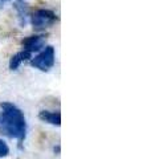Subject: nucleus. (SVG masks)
I'll return each instance as SVG.
<instances>
[{
    "instance_id": "obj_7",
    "label": "nucleus",
    "mask_w": 151,
    "mask_h": 159,
    "mask_svg": "<svg viewBox=\"0 0 151 159\" xmlns=\"http://www.w3.org/2000/svg\"><path fill=\"white\" fill-rule=\"evenodd\" d=\"M15 8L19 13V19H20V24L25 25L27 24V17H28V6L24 0H16L15 3Z\"/></svg>"
},
{
    "instance_id": "obj_9",
    "label": "nucleus",
    "mask_w": 151,
    "mask_h": 159,
    "mask_svg": "<svg viewBox=\"0 0 151 159\" xmlns=\"http://www.w3.org/2000/svg\"><path fill=\"white\" fill-rule=\"evenodd\" d=\"M7 2H9V0H0V8H2Z\"/></svg>"
},
{
    "instance_id": "obj_1",
    "label": "nucleus",
    "mask_w": 151,
    "mask_h": 159,
    "mask_svg": "<svg viewBox=\"0 0 151 159\" xmlns=\"http://www.w3.org/2000/svg\"><path fill=\"white\" fill-rule=\"evenodd\" d=\"M0 134L8 138H15L21 143L27 133V123L23 111L13 103H0Z\"/></svg>"
},
{
    "instance_id": "obj_4",
    "label": "nucleus",
    "mask_w": 151,
    "mask_h": 159,
    "mask_svg": "<svg viewBox=\"0 0 151 159\" xmlns=\"http://www.w3.org/2000/svg\"><path fill=\"white\" fill-rule=\"evenodd\" d=\"M21 45H23V49L33 53V52H37L41 48H44V39H43V36H29L23 40Z\"/></svg>"
},
{
    "instance_id": "obj_6",
    "label": "nucleus",
    "mask_w": 151,
    "mask_h": 159,
    "mask_svg": "<svg viewBox=\"0 0 151 159\" xmlns=\"http://www.w3.org/2000/svg\"><path fill=\"white\" fill-rule=\"evenodd\" d=\"M31 57H32V53L23 49L21 52H19V53L15 54V56H12L11 61H9V68H11L12 70H15V69H17L20 66V64H21L23 61H25V60H28Z\"/></svg>"
},
{
    "instance_id": "obj_8",
    "label": "nucleus",
    "mask_w": 151,
    "mask_h": 159,
    "mask_svg": "<svg viewBox=\"0 0 151 159\" xmlns=\"http://www.w3.org/2000/svg\"><path fill=\"white\" fill-rule=\"evenodd\" d=\"M8 154H9V147L7 146L6 142H3L2 139H0V158L7 157Z\"/></svg>"
},
{
    "instance_id": "obj_2",
    "label": "nucleus",
    "mask_w": 151,
    "mask_h": 159,
    "mask_svg": "<svg viewBox=\"0 0 151 159\" xmlns=\"http://www.w3.org/2000/svg\"><path fill=\"white\" fill-rule=\"evenodd\" d=\"M57 20L56 13L50 9H37L36 12L32 15L31 23L36 31H43V29L53 25Z\"/></svg>"
},
{
    "instance_id": "obj_3",
    "label": "nucleus",
    "mask_w": 151,
    "mask_h": 159,
    "mask_svg": "<svg viewBox=\"0 0 151 159\" xmlns=\"http://www.w3.org/2000/svg\"><path fill=\"white\" fill-rule=\"evenodd\" d=\"M31 65L43 72H48L54 65V48L53 47L44 48L41 53L37 54L34 58H32Z\"/></svg>"
},
{
    "instance_id": "obj_5",
    "label": "nucleus",
    "mask_w": 151,
    "mask_h": 159,
    "mask_svg": "<svg viewBox=\"0 0 151 159\" xmlns=\"http://www.w3.org/2000/svg\"><path fill=\"white\" fill-rule=\"evenodd\" d=\"M39 118L41 119V121L47 122V123H50V125H54V126L61 125V114H60L58 111L43 110V111H40Z\"/></svg>"
}]
</instances>
